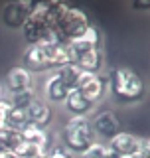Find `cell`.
Masks as SVG:
<instances>
[{
	"mask_svg": "<svg viewBox=\"0 0 150 158\" xmlns=\"http://www.w3.org/2000/svg\"><path fill=\"white\" fill-rule=\"evenodd\" d=\"M69 63L81 73H103L105 52H103V32L97 24H89L81 38L67 44Z\"/></svg>",
	"mask_w": 150,
	"mask_h": 158,
	"instance_id": "cell-1",
	"label": "cell"
},
{
	"mask_svg": "<svg viewBox=\"0 0 150 158\" xmlns=\"http://www.w3.org/2000/svg\"><path fill=\"white\" fill-rule=\"evenodd\" d=\"M69 63V53L67 46L59 44L56 40H48V42L36 44V46H28L26 52L22 53V61L20 65L28 69L32 75L36 73H52L56 69L63 67Z\"/></svg>",
	"mask_w": 150,
	"mask_h": 158,
	"instance_id": "cell-2",
	"label": "cell"
},
{
	"mask_svg": "<svg viewBox=\"0 0 150 158\" xmlns=\"http://www.w3.org/2000/svg\"><path fill=\"white\" fill-rule=\"evenodd\" d=\"M63 2H34L32 12L26 18L22 30V36L28 46L53 40V24L61 10Z\"/></svg>",
	"mask_w": 150,
	"mask_h": 158,
	"instance_id": "cell-3",
	"label": "cell"
},
{
	"mask_svg": "<svg viewBox=\"0 0 150 158\" xmlns=\"http://www.w3.org/2000/svg\"><path fill=\"white\" fill-rule=\"evenodd\" d=\"M109 97L119 105H134L144 97V79L127 65L111 67L107 75Z\"/></svg>",
	"mask_w": 150,
	"mask_h": 158,
	"instance_id": "cell-4",
	"label": "cell"
},
{
	"mask_svg": "<svg viewBox=\"0 0 150 158\" xmlns=\"http://www.w3.org/2000/svg\"><path fill=\"white\" fill-rule=\"evenodd\" d=\"M89 24H91V18L83 8L63 4L56 18V24H53V40L67 46L69 42L83 36Z\"/></svg>",
	"mask_w": 150,
	"mask_h": 158,
	"instance_id": "cell-5",
	"label": "cell"
},
{
	"mask_svg": "<svg viewBox=\"0 0 150 158\" xmlns=\"http://www.w3.org/2000/svg\"><path fill=\"white\" fill-rule=\"evenodd\" d=\"M93 142H97V136L93 132L89 117H69V121L63 125L61 132H59V144L65 150H69L73 156H79Z\"/></svg>",
	"mask_w": 150,
	"mask_h": 158,
	"instance_id": "cell-6",
	"label": "cell"
},
{
	"mask_svg": "<svg viewBox=\"0 0 150 158\" xmlns=\"http://www.w3.org/2000/svg\"><path fill=\"white\" fill-rule=\"evenodd\" d=\"M107 148L121 158H148L150 156L148 140L127 131H121L119 135H115L107 142Z\"/></svg>",
	"mask_w": 150,
	"mask_h": 158,
	"instance_id": "cell-7",
	"label": "cell"
},
{
	"mask_svg": "<svg viewBox=\"0 0 150 158\" xmlns=\"http://www.w3.org/2000/svg\"><path fill=\"white\" fill-rule=\"evenodd\" d=\"M75 89H77L89 103H93V105L97 107L99 103L109 95L107 75H105V73H81Z\"/></svg>",
	"mask_w": 150,
	"mask_h": 158,
	"instance_id": "cell-8",
	"label": "cell"
},
{
	"mask_svg": "<svg viewBox=\"0 0 150 158\" xmlns=\"http://www.w3.org/2000/svg\"><path fill=\"white\" fill-rule=\"evenodd\" d=\"M89 118H91V127H93V132H95V136H97V140L105 142V144H107L115 135H119V132L123 131V125H121V121H119V117L115 115L113 111H109V109L97 111Z\"/></svg>",
	"mask_w": 150,
	"mask_h": 158,
	"instance_id": "cell-9",
	"label": "cell"
},
{
	"mask_svg": "<svg viewBox=\"0 0 150 158\" xmlns=\"http://www.w3.org/2000/svg\"><path fill=\"white\" fill-rule=\"evenodd\" d=\"M2 87H4V95H16V93H24V91H34L36 79L22 65H14L6 71Z\"/></svg>",
	"mask_w": 150,
	"mask_h": 158,
	"instance_id": "cell-10",
	"label": "cell"
},
{
	"mask_svg": "<svg viewBox=\"0 0 150 158\" xmlns=\"http://www.w3.org/2000/svg\"><path fill=\"white\" fill-rule=\"evenodd\" d=\"M34 2L30 0H20V2H8L2 8V22L10 30H20L26 22V18L32 12Z\"/></svg>",
	"mask_w": 150,
	"mask_h": 158,
	"instance_id": "cell-11",
	"label": "cell"
},
{
	"mask_svg": "<svg viewBox=\"0 0 150 158\" xmlns=\"http://www.w3.org/2000/svg\"><path fill=\"white\" fill-rule=\"evenodd\" d=\"M69 91H71V89H69L56 73H48L46 81H44V85H42L44 95H40V97H42L46 103H49L52 107L53 105H63L67 95H69Z\"/></svg>",
	"mask_w": 150,
	"mask_h": 158,
	"instance_id": "cell-12",
	"label": "cell"
},
{
	"mask_svg": "<svg viewBox=\"0 0 150 158\" xmlns=\"http://www.w3.org/2000/svg\"><path fill=\"white\" fill-rule=\"evenodd\" d=\"M26 117L28 123L42 128H49V125L53 123V107L46 103L40 95H36L32 99V103L26 107Z\"/></svg>",
	"mask_w": 150,
	"mask_h": 158,
	"instance_id": "cell-13",
	"label": "cell"
},
{
	"mask_svg": "<svg viewBox=\"0 0 150 158\" xmlns=\"http://www.w3.org/2000/svg\"><path fill=\"white\" fill-rule=\"evenodd\" d=\"M18 135H20V138H22V142H28V144H32V146H38L40 150H44V152L56 142L49 128L36 127V125H32V123H28Z\"/></svg>",
	"mask_w": 150,
	"mask_h": 158,
	"instance_id": "cell-14",
	"label": "cell"
},
{
	"mask_svg": "<svg viewBox=\"0 0 150 158\" xmlns=\"http://www.w3.org/2000/svg\"><path fill=\"white\" fill-rule=\"evenodd\" d=\"M63 107H65V111L71 117H91V113L95 111V105L89 103L87 99L77 91V89L69 91V95L65 99V103H63Z\"/></svg>",
	"mask_w": 150,
	"mask_h": 158,
	"instance_id": "cell-15",
	"label": "cell"
},
{
	"mask_svg": "<svg viewBox=\"0 0 150 158\" xmlns=\"http://www.w3.org/2000/svg\"><path fill=\"white\" fill-rule=\"evenodd\" d=\"M26 125H28L26 111H22V109H16V107L10 109V113L4 117V121L0 123V127H2V128H10V131H16V132H20Z\"/></svg>",
	"mask_w": 150,
	"mask_h": 158,
	"instance_id": "cell-16",
	"label": "cell"
},
{
	"mask_svg": "<svg viewBox=\"0 0 150 158\" xmlns=\"http://www.w3.org/2000/svg\"><path fill=\"white\" fill-rule=\"evenodd\" d=\"M22 142V138L16 131H10V128H2L0 127V156L4 154H12L18 148V144Z\"/></svg>",
	"mask_w": 150,
	"mask_h": 158,
	"instance_id": "cell-17",
	"label": "cell"
},
{
	"mask_svg": "<svg viewBox=\"0 0 150 158\" xmlns=\"http://www.w3.org/2000/svg\"><path fill=\"white\" fill-rule=\"evenodd\" d=\"M52 73H56V75L61 79L65 85L71 89L77 87V81H79V75H81V71H79L75 65H71V63H67V65H63V67H59V69H56V71H52Z\"/></svg>",
	"mask_w": 150,
	"mask_h": 158,
	"instance_id": "cell-18",
	"label": "cell"
},
{
	"mask_svg": "<svg viewBox=\"0 0 150 158\" xmlns=\"http://www.w3.org/2000/svg\"><path fill=\"white\" fill-rule=\"evenodd\" d=\"M14 158H42L44 156V150H40L38 146H32L28 142H20L18 148L12 152Z\"/></svg>",
	"mask_w": 150,
	"mask_h": 158,
	"instance_id": "cell-19",
	"label": "cell"
},
{
	"mask_svg": "<svg viewBox=\"0 0 150 158\" xmlns=\"http://www.w3.org/2000/svg\"><path fill=\"white\" fill-rule=\"evenodd\" d=\"M107 154H109L107 144H105V142H99V140H97V142H93V144L89 146L87 150H83L77 158H107Z\"/></svg>",
	"mask_w": 150,
	"mask_h": 158,
	"instance_id": "cell-20",
	"label": "cell"
},
{
	"mask_svg": "<svg viewBox=\"0 0 150 158\" xmlns=\"http://www.w3.org/2000/svg\"><path fill=\"white\" fill-rule=\"evenodd\" d=\"M6 97L10 99L12 107L26 111V107L30 105V103H32V99L36 97V91H24V93H16V95H6Z\"/></svg>",
	"mask_w": 150,
	"mask_h": 158,
	"instance_id": "cell-21",
	"label": "cell"
},
{
	"mask_svg": "<svg viewBox=\"0 0 150 158\" xmlns=\"http://www.w3.org/2000/svg\"><path fill=\"white\" fill-rule=\"evenodd\" d=\"M42 158H77V156H73L69 150H65V148L59 144V142H53V144L49 146L46 152H44Z\"/></svg>",
	"mask_w": 150,
	"mask_h": 158,
	"instance_id": "cell-22",
	"label": "cell"
},
{
	"mask_svg": "<svg viewBox=\"0 0 150 158\" xmlns=\"http://www.w3.org/2000/svg\"><path fill=\"white\" fill-rule=\"evenodd\" d=\"M10 109H12V103H10V99L6 95H0V123L4 121V117L10 113Z\"/></svg>",
	"mask_w": 150,
	"mask_h": 158,
	"instance_id": "cell-23",
	"label": "cell"
},
{
	"mask_svg": "<svg viewBox=\"0 0 150 158\" xmlns=\"http://www.w3.org/2000/svg\"><path fill=\"white\" fill-rule=\"evenodd\" d=\"M0 95H4V87H2V81H0Z\"/></svg>",
	"mask_w": 150,
	"mask_h": 158,
	"instance_id": "cell-24",
	"label": "cell"
}]
</instances>
